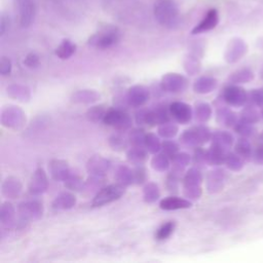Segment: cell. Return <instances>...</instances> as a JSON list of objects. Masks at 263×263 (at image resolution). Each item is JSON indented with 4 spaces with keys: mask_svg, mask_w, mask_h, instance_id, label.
<instances>
[{
    "mask_svg": "<svg viewBox=\"0 0 263 263\" xmlns=\"http://www.w3.org/2000/svg\"><path fill=\"white\" fill-rule=\"evenodd\" d=\"M153 13L156 21L165 27L172 28L178 22L179 11L173 0H156Z\"/></svg>",
    "mask_w": 263,
    "mask_h": 263,
    "instance_id": "cell-1",
    "label": "cell"
},
{
    "mask_svg": "<svg viewBox=\"0 0 263 263\" xmlns=\"http://www.w3.org/2000/svg\"><path fill=\"white\" fill-rule=\"evenodd\" d=\"M203 175L199 168H190L183 178V194L189 200H197L201 194Z\"/></svg>",
    "mask_w": 263,
    "mask_h": 263,
    "instance_id": "cell-2",
    "label": "cell"
},
{
    "mask_svg": "<svg viewBox=\"0 0 263 263\" xmlns=\"http://www.w3.org/2000/svg\"><path fill=\"white\" fill-rule=\"evenodd\" d=\"M212 139L211 130L203 125L187 129L181 135V142L188 147H199Z\"/></svg>",
    "mask_w": 263,
    "mask_h": 263,
    "instance_id": "cell-3",
    "label": "cell"
},
{
    "mask_svg": "<svg viewBox=\"0 0 263 263\" xmlns=\"http://www.w3.org/2000/svg\"><path fill=\"white\" fill-rule=\"evenodd\" d=\"M126 192V186L115 183L102 187L94 196L92 206L94 208L103 207L119 199Z\"/></svg>",
    "mask_w": 263,
    "mask_h": 263,
    "instance_id": "cell-4",
    "label": "cell"
},
{
    "mask_svg": "<svg viewBox=\"0 0 263 263\" xmlns=\"http://www.w3.org/2000/svg\"><path fill=\"white\" fill-rule=\"evenodd\" d=\"M0 117H2V124L4 127L14 131L23 129L27 120V116L24 110L15 105L6 106L2 110Z\"/></svg>",
    "mask_w": 263,
    "mask_h": 263,
    "instance_id": "cell-5",
    "label": "cell"
},
{
    "mask_svg": "<svg viewBox=\"0 0 263 263\" xmlns=\"http://www.w3.org/2000/svg\"><path fill=\"white\" fill-rule=\"evenodd\" d=\"M45 213L43 203L36 199H29L22 201L18 207V214L22 222H30L39 220Z\"/></svg>",
    "mask_w": 263,
    "mask_h": 263,
    "instance_id": "cell-6",
    "label": "cell"
},
{
    "mask_svg": "<svg viewBox=\"0 0 263 263\" xmlns=\"http://www.w3.org/2000/svg\"><path fill=\"white\" fill-rule=\"evenodd\" d=\"M103 123L106 126L112 127L119 132L128 131L132 128V118L124 110L120 109H109L107 110Z\"/></svg>",
    "mask_w": 263,
    "mask_h": 263,
    "instance_id": "cell-7",
    "label": "cell"
},
{
    "mask_svg": "<svg viewBox=\"0 0 263 263\" xmlns=\"http://www.w3.org/2000/svg\"><path fill=\"white\" fill-rule=\"evenodd\" d=\"M119 38L120 34L117 29H106L93 35L89 41V45L99 50H106L115 46Z\"/></svg>",
    "mask_w": 263,
    "mask_h": 263,
    "instance_id": "cell-8",
    "label": "cell"
},
{
    "mask_svg": "<svg viewBox=\"0 0 263 263\" xmlns=\"http://www.w3.org/2000/svg\"><path fill=\"white\" fill-rule=\"evenodd\" d=\"M161 89L168 93H182L187 89L188 82L185 76L179 73H167L161 77Z\"/></svg>",
    "mask_w": 263,
    "mask_h": 263,
    "instance_id": "cell-9",
    "label": "cell"
},
{
    "mask_svg": "<svg viewBox=\"0 0 263 263\" xmlns=\"http://www.w3.org/2000/svg\"><path fill=\"white\" fill-rule=\"evenodd\" d=\"M150 99V91L142 85H135L128 90L127 101L132 107H142Z\"/></svg>",
    "mask_w": 263,
    "mask_h": 263,
    "instance_id": "cell-10",
    "label": "cell"
},
{
    "mask_svg": "<svg viewBox=\"0 0 263 263\" xmlns=\"http://www.w3.org/2000/svg\"><path fill=\"white\" fill-rule=\"evenodd\" d=\"M249 95L245 91V89L236 86L231 85L227 87L223 92V99L224 101L233 107H241L248 101Z\"/></svg>",
    "mask_w": 263,
    "mask_h": 263,
    "instance_id": "cell-11",
    "label": "cell"
},
{
    "mask_svg": "<svg viewBox=\"0 0 263 263\" xmlns=\"http://www.w3.org/2000/svg\"><path fill=\"white\" fill-rule=\"evenodd\" d=\"M49 188V179L46 171L42 168H38L29 183V193L33 196L43 195Z\"/></svg>",
    "mask_w": 263,
    "mask_h": 263,
    "instance_id": "cell-12",
    "label": "cell"
},
{
    "mask_svg": "<svg viewBox=\"0 0 263 263\" xmlns=\"http://www.w3.org/2000/svg\"><path fill=\"white\" fill-rule=\"evenodd\" d=\"M169 109L172 117L179 124L186 125L192 119L193 111L191 106L187 103L176 101L170 105Z\"/></svg>",
    "mask_w": 263,
    "mask_h": 263,
    "instance_id": "cell-13",
    "label": "cell"
},
{
    "mask_svg": "<svg viewBox=\"0 0 263 263\" xmlns=\"http://www.w3.org/2000/svg\"><path fill=\"white\" fill-rule=\"evenodd\" d=\"M20 24L23 28H28L34 21L35 18V5L33 0H17Z\"/></svg>",
    "mask_w": 263,
    "mask_h": 263,
    "instance_id": "cell-14",
    "label": "cell"
},
{
    "mask_svg": "<svg viewBox=\"0 0 263 263\" xmlns=\"http://www.w3.org/2000/svg\"><path fill=\"white\" fill-rule=\"evenodd\" d=\"M110 168L111 161L101 155H94L87 163V171L91 176L104 177Z\"/></svg>",
    "mask_w": 263,
    "mask_h": 263,
    "instance_id": "cell-15",
    "label": "cell"
},
{
    "mask_svg": "<svg viewBox=\"0 0 263 263\" xmlns=\"http://www.w3.org/2000/svg\"><path fill=\"white\" fill-rule=\"evenodd\" d=\"M247 45L245 44L244 41L239 38H234L232 39L226 51H225V60L227 63H235L238 60H240L245 54L247 53Z\"/></svg>",
    "mask_w": 263,
    "mask_h": 263,
    "instance_id": "cell-16",
    "label": "cell"
},
{
    "mask_svg": "<svg viewBox=\"0 0 263 263\" xmlns=\"http://www.w3.org/2000/svg\"><path fill=\"white\" fill-rule=\"evenodd\" d=\"M49 170L52 178L58 182H64L71 172L68 161L60 158L52 159L49 166Z\"/></svg>",
    "mask_w": 263,
    "mask_h": 263,
    "instance_id": "cell-17",
    "label": "cell"
},
{
    "mask_svg": "<svg viewBox=\"0 0 263 263\" xmlns=\"http://www.w3.org/2000/svg\"><path fill=\"white\" fill-rule=\"evenodd\" d=\"M225 173L223 170L216 169L211 171L206 180V186L209 193H218L224 188Z\"/></svg>",
    "mask_w": 263,
    "mask_h": 263,
    "instance_id": "cell-18",
    "label": "cell"
},
{
    "mask_svg": "<svg viewBox=\"0 0 263 263\" xmlns=\"http://www.w3.org/2000/svg\"><path fill=\"white\" fill-rule=\"evenodd\" d=\"M218 23H219V14L217 10L215 9L210 10L205 16V18L200 21V23L192 29L191 34L196 35V34L211 31L218 25Z\"/></svg>",
    "mask_w": 263,
    "mask_h": 263,
    "instance_id": "cell-19",
    "label": "cell"
},
{
    "mask_svg": "<svg viewBox=\"0 0 263 263\" xmlns=\"http://www.w3.org/2000/svg\"><path fill=\"white\" fill-rule=\"evenodd\" d=\"M7 94L10 98L21 103H28L31 100V90L29 87L21 84H14L7 88Z\"/></svg>",
    "mask_w": 263,
    "mask_h": 263,
    "instance_id": "cell-20",
    "label": "cell"
},
{
    "mask_svg": "<svg viewBox=\"0 0 263 263\" xmlns=\"http://www.w3.org/2000/svg\"><path fill=\"white\" fill-rule=\"evenodd\" d=\"M3 194L8 198H17L23 191V184L20 179L16 177H8L2 186Z\"/></svg>",
    "mask_w": 263,
    "mask_h": 263,
    "instance_id": "cell-21",
    "label": "cell"
},
{
    "mask_svg": "<svg viewBox=\"0 0 263 263\" xmlns=\"http://www.w3.org/2000/svg\"><path fill=\"white\" fill-rule=\"evenodd\" d=\"M159 207L165 211H176V210H184L192 207L191 200L184 197L179 196H169L160 200Z\"/></svg>",
    "mask_w": 263,
    "mask_h": 263,
    "instance_id": "cell-22",
    "label": "cell"
},
{
    "mask_svg": "<svg viewBox=\"0 0 263 263\" xmlns=\"http://www.w3.org/2000/svg\"><path fill=\"white\" fill-rule=\"evenodd\" d=\"M101 95L95 90H79L72 94L71 102L80 105H90L98 102Z\"/></svg>",
    "mask_w": 263,
    "mask_h": 263,
    "instance_id": "cell-23",
    "label": "cell"
},
{
    "mask_svg": "<svg viewBox=\"0 0 263 263\" xmlns=\"http://www.w3.org/2000/svg\"><path fill=\"white\" fill-rule=\"evenodd\" d=\"M217 86H218V82L216 78L211 76H201V77H198L193 83L192 89H193V92L196 94L206 95L215 91Z\"/></svg>",
    "mask_w": 263,
    "mask_h": 263,
    "instance_id": "cell-24",
    "label": "cell"
},
{
    "mask_svg": "<svg viewBox=\"0 0 263 263\" xmlns=\"http://www.w3.org/2000/svg\"><path fill=\"white\" fill-rule=\"evenodd\" d=\"M76 201H77L76 196L73 193L65 191V192H61L55 197V199L53 200L52 207L54 210L66 211L74 208L76 205Z\"/></svg>",
    "mask_w": 263,
    "mask_h": 263,
    "instance_id": "cell-25",
    "label": "cell"
},
{
    "mask_svg": "<svg viewBox=\"0 0 263 263\" xmlns=\"http://www.w3.org/2000/svg\"><path fill=\"white\" fill-rule=\"evenodd\" d=\"M0 222L5 227H12L16 222V209L10 201H5L0 208Z\"/></svg>",
    "mask_w": 263,
    "mask_h": 263,
    "instance_id": "cell-26",
    "label": "cell"
},
{
    "mask_svg": "<svg viewBox=\"0 0 263 263\" xmlns=\"http://www.w3.org/2000/svg\"><path fill=\"white\" fill-rule=\"evenodd\" d=\"M212 144L218 146L226 151L233 145L234 139L233 136L226 131H216L212 134Z\"/></svg>",
    "mask_w": 263,
    "mask_h": 263,
    "instance_id": "cell-27",
    "label": "cell"
},
{
    "mask_svg": "<svg viewBox=\"0 0 263 263\" xmlns=\"http://www.w3.org/2000/svg\"><path fill=\"white\" fill-rule=\"evenodd\" d=\"M227 153L226 150L212 144L210 149L207 150V164L210 166H220L224 164Z\"/></svg>",
    "mask_w": 263,
    "mask_h": 263,
    "instance_id": "cell-28",
    "label": "cell"
},
{
    "mask_svg": "<svg viewBox=\"0 0 263 263\" xmlns=\"http://www.w3.org/2000/svg\"><path fill=\"white\" fill-rule=\"evenodd\" d=\"M216 118L220 125L227 127V128L234 127L235 124L237 123L236 114L227 107H220L217 110Z\"/></svg>",
    "mask_w": 263,
    "mask_h": 263,
    "instance_id": "cell-29",
    "label": "cell"
},
{
    "mask_svg": "<svg viewBox=\"0 0 263 263\" xmlns=\"http://www.w3.org/2000/svg\"><path fill=\"white\" fill-rule=\"evenodd\" d=\"M115 179L117 183L124 186H130L135 184V177H134V170L130 169L128 166H119L115 173Z\"/></svg>",
    "mask_w": 263,
    "mask_h": 263,
    "instance_id": "cell-30",
    "label": "cell"
},
{
    "mask_svg": "<svg viewBox=\"0 0 263 263\" xmlns=\"http://www.w3.org/2000/svg\"><path fill=\"white\" fill-rule=\"evenodd\" d=\"M147 150L145 147H140V146H133L130 148L127 152V158L128 160L135 165H143L147 158Z\"/></svg>",
    "mask_w": 263,
    "mask_h": 263,
    "instance_id": "cell-31",
    "label": "cell"
},
{
    "mask_svg": "<svg viewBox=\"0 0 263 263\" xmlns=\"http://www.w3.org/2000/svg\"><path fill=\"white\" fill-rule=\"evenodd\" d=\"M76 52V45L69 39H64L56 50V56L61 60H68Z\"/></svg>",
    "mask_w": 263,
    "mask_h": 263,
    "instance_id": "cell-32",
    "label": "cell"
},
{
    "mask_svg": "<svg viewBox=\"0 0 263 263\" xmlns=\"http://www.w3.org/2000/svg\"><path fill=\"white\" fill-rule=\"evenodd\" d=\"M160 197V190L156 183L148 182L143 187V199L147 204H153Z\"/></svg>",
    "mask_w": 263,
    "mask_h": 263,
    "instance_id": "cell-33",
    "label": "cell"
},
{
    "mask_svg": "<svg viewBox=\"0 0 263 263\" xmlns=\"http://www.w3.org/2000/svg\"><path fill=\"white\" fill-rule=\"evenodd\" d=\"M212 114H213V110L210 104L205 102H200L196 104L194 109V116L198 123L205 124L209 122L210 118L212 117Z\"/></svg>",
    "mask_w": 263,
    "mask_h": 263,
    "instance_id": "cell-34",
    "label": "cell"
},
{
    "mask_svg": "<svg viewBox=\"0 0 263 263\" xmlns=\"http://www.w3.org/2000/svg\"><path fill=\"white\" fill-rule=\"evenodd\" d=\"M253 78H254L253 71L248 68H242L233 72L229 77V82L232 85H240V84H248Z\"/></svg>",
    "mask_w": 263,
    "mask_h": 263,
    "instance_id": "cell-35",
    "label": "cell"
},
{
    "mask_svg": "<svg viewBox=\"0 0 263 263\" xmlns=\"http://www.w3.org/2000/svg\"><path fill=\"white\" fill-rule=\"evenodd\" d=\"M183 66L186 73L191 76L198 74L201 69V64L199 59L193 55H188L185 57L183 61Z\"/></svg>",
    "mask_w": 263,
    "mask_h": 263,
    "instance_id": "cell-36",
    "label": "cell"
},
{
    "mask_svg": "<svg viewBox=\"0 0 263 263\" xmlns=\"http://www.w3.org/2000/svg\"><path fill=\"white\" fill-rule=\"evenodd\" d=\"M65 182V186L73 191H83L84 186H85V182L83 180V178L80 177V175L75 172L72 171L70 172L68 178L64 181Z\"/></svg>",
    "mask_w": 263,
    "mask_h": 263,
    "instance_id": "cell-37",
    "label": "cell"
},
{
    "mask_svg": "<svg viewBox=\"0 0 263 263\" xmlns=\"http://www.w3.org/2000/svg\"><path fill=\"white\" fill-rule=\"evenodd\" d=\"M224 164L232 172H239L244 168V158L235 152H228Z\"/></svg>",
    "mask_w": 263,
    "mask_h": 263,
    "instance_id": "cell-38",
    "label": "cell"
},
{
    "mask_svg": "<svg viewBox=\"0 0 263 263\" xmlns=\"http://www.w3.org/2000/svg\"><path fill=\"white\" fill-rule=\"evenodd\" d=\"M235 153H237L244 159H248L252 156V145L245 137L237 140L234 146Z\"/></svg>",
    "mask_w": 263,
    "mask_h": 263,
    "instance_id": "cell-39",
    "label": "cell"
},
{
    "mask_svg": "<svg viewBox=\"0 0 263 263\" xmlns=\"http://www.w3.org/2000/svg\"><path fill=\"white\" fill-rule=\"evenodd\" d=\"M190 160H191V157H190V155L188 153H186V152H178L172 158L173 170L182 174L184 169L190 164Z\"/></svg>",
    "mask_w": 263,
    "mask_h": 263,
    "instance_id": "cell-40",
    "label": "cell"
},
{
    "mask_svg": "<svg viewBox=\"0 0 263 263\" xmlns=\"http://www.w3.org/2000/svg\"><path fill=\"white\" fill-rule=\"evenodd\" d=\"M170 159L165 153L155 154L151 159V167L157 172H167L170 169Z\"/></svg>",
    "mask_w": 263,
    "mask_h": 263,
    "instance_id": "cell-41",
    "label": "cell"
},
{
    "mask_svg": "<svg viewBox=\"0 0 263 263\" xmlns=\"http://www.w3.org/2000/svg\"><path fill=\"white\" fill-rule=\"evenodd\" d=\"M106 112H107V109L105 108L104 105H96L88 109L86 116L89 122L99 123V122H103Z\"/></svg>",
    "mask_w": 263,
    "mask_h": 263,
    "instance_id": "cell-42",
    "label": "cell"
},
{
    "mask_svg": "<svg viewBox=\"0 0 263 263\" xmlns=\"http://www.w3.org/2000/svg\"><path fill=\"white\" fill-rule=\"evenodd\" d=\"M178 132H179L178 126L173 123H170V122L163 124V125L158 126V128H157L158 136L164 139H173L177 136Z\"/></svg>",
    "mask_w": 263,
    "mask_h": 263,
    "instance_id": "cell-43",
    "label": "cell"
},
{
    "mask_svg": "<svg viewBox=\"0 0 263 263\" xmlns=\"http://www.w3.org/2000/svg\"><path fill=\"white\" fill-rule=\"evenodd\" d=\"M144 147L146 148L148 153L156 154L161 149V143H160L159 138L153 133L146 134Z\"/></svg>",
    "mask_w": 263,
    "mask_h": 263,
    "instance_id": "cell-44",
    "label": "cell"
},
{
    "mask_svg": "<svg viewBox=\"0 0 263 263\" xmlns=\"http://www.w3.org/2000/svg\"><path fill=\"white\" fill-rule=\"evenodd\" d=\"M234 131L240 135L241 137H245V138H248L250 136H253L254 133H255V127L253 124H250L248 122H245L242 119H239L237 120V123L235 124V126L233 127Z\"/></svg>",
    "mask_w": 263,
    "mask_h": 263,
    "instance_id": "cell-45",
    "label": "cell"
},
{
    "mask_svg": "<svg viewBox=\"0 0 263 263\" xmlns=\"http://www.w3.org/2000/svg\"><path fill=\"white\" fill-rule=\"evenodd\" d=\"M176 227V223L174 221H168L166 223H164L156 231L155 237L157 240H165L167 238H169L172 233L174 232Z\"/></svg>",
    "mask_w": 263,
    "mask_h": 263,
    "instance_id": "cell-46",
    "label": "cell"
},
{
    "mask_svg": "<svg viewBox=\"0 0 263 263\" xmlns=\"http://www.w3.org/2000/svg\"><path fill=\"white\" fill-rule=\"evenodd\" d=\"M145 138H146V134L142 129H133L131 130L128 136L129 142L133 146H140V147H144Z\"/></svg>",
    "mask_w": 263,
    "mask_h": 263,
    "instance_id": "cell-47",
    "label": "cell"
},
{
    "mask_svg": "<svg viewBox=\"0 0 263 263\" xmlns=\"http://www.w3.org/2000/svg\"><path fill=\"white\" fill-rule=\"evenodd\" d=\"M129 140V139H128ZM128 140L125 138V136H123L122 134L119 133H116V134H113L110 138H109V145L110 147L113 149V150H116V151H122L124 150L125 148H127V145H128Z\"/></svg>",
    "mask_w": 263,
    "mask_h": 263,
    "instance_id": "cell-48",
    "label": "cell"
},
{
    "mask_svg": "<svg viewBox=\"0 0 263 263\" xmlns=\"http://www.w3.org/2000/svg\"><path fill=\"white\" fill-rule=\"evenodd\" d=\"M260 118V115L258 113V111L254 108V107H246L242 111H241V114H240V119L245 120V122H248L250 124H253L255 125Z\"/></svg>",
    "mask_w": 263,
    "mask_h": 263,
    "instance_id": "cell-49",
    "label": "cell"
},
{
    "mask_svg": "<svg viewBox=\"0 0 263 263\" xmlns=\"http://www.w3.org/2000/svg\"><path fill=\"white\" fill-rule=\"evenodd\" d=\"M161 150L171 159L179 152V145L173 140H165L161 143Z\"/></svg>",
    "mask_w": 263,
    "mask_h": 263,
    "instance_id": "cell-50",
    "label": "cell"
},
{
    "mask_svg": "<svg viewBox=\"0 0 263 263\" xmlns=\"http://www.w3.org/2000/svg\"><path fill=\"white\" fill-rule=\"evenodd\" d=\"M180 177H181V173L172 170V172L170 173V175L168 176V179H167V188L169 191L177 192Z\"/></svg>",
    "mask_w": 263,
    "mask_h": 263,
    "instance_id": "cell-51",
    "label": "cell"
},
{
    "mask_svg": "<svg viewBox=\"0 0 263 263\" xmlns=\"http://www.w3.org/2000/svg\"><path fill=\"white\" fill-rule=\"evenodd\" d=\"M134 177H135V184L142 185L147 179V172L143 165H139L134 169Z\"/></svg>",
    "mask_w": 263,
    "mask_h": 263,
    "instance_id": "cell-52",
    "label": "cell"
},
{
    "mask_svg": "<svg viewBox=\"0 0 263 263\" xmlns=\"http://www.w3.org/2000/svg\"><path fill=\"white\" fill-rule=\"evenodd\" d=\"M193 163L197 168H200L201 166L207 164V151L199 147H195L194 154H193Z\"/></svg>",
    "mask_w": 263,
    "mask_h": 263,
    "instance_id": "cell-53",
    "label": "cell"
},
{
    "mask_svg": "<svg viewBox=\"0 0 263 263\" xmlns=\"http://www.w3.org/2000/svg\"><path fill=\"white\" fill-rule=\"evenodd\" d=\"M248 100L255 106H263V91L253 90L250 93Z\"/></svg>",
    "mask_w": 263,
    "mask_h": 263,
    "instance_id": "cell-54",
    "label": "cell"
},
{
    "mask_svg": "<svg viewBox=\"0 0 263 263\" xmlns=\"http://www.w3.org/2000/svg\"><path fill=\"white\" fill-rule=\"evenodd\" d=\"M12 61L7 57H3L2 61H0V73L3 76H8L12 73Z\"/></svg>",
    "mask_w": 263,
    "mask_h": 263,
    "instance_id": "cell-55",
    "label": "cell"
},
{
    "mask_svg": "<svg viewBox=\"0 0 263 263\" xmlns=\"http://www.w3.org/2000/svg\"><path fill=\"white\" fill-rule=\"evenodd\" d=\"M24 65L28 68H31V69H35L37 68L39 65H41V59L39 57L36 55V54H29L26 56L25 60H24Z\"/></svg>",
    "mask_w": 263,
    "mask_h": 263,
    "instance_id": "cell-56",
    "label": "cell"
},
{
    "mask_svg": "<svg viewBox=\"0 0 263 263\" xmlns=\"http://www.w3.org/2000/svg\"><path fill=\"white\" fill-rule=\"evenodd\" d=\"M254 160L259 165H263V144L256 149L254 153Z\"/></svg>",
    "mask_w": 263,
    "mask_h": 263,
    "instance_id": "cell-57",
    "label": "cell"
},
{
    "mask_svg": "<svg viewBox=\"0 0 263 263\" xmlns=\"http://www.w3.org/2000/svg\"><path fill=\"white\" fill-rule=\"evenodd\" d=\"M9 28V18L6 16L2 17V22H0V35H5Z\"/></svg>",
    "mask_w": 263,
    "mask_h": 263,
    "instance_id": "cell-58",
    "label": "cell"
},
{
    "mask_svg": "<svg viewBox=\"0 0 263 263\" xmlns=\"http://www.w3.org/2000/svg\"><path fill=\"white\" fill-rule=\"evenodd\" d=\"M260 76H261V78L263 79V67H262V69H261V71H260Z\"/></svg>",
    "mask_w": 263,
    "mask_h": 263,
    "instance_id": "cell-59",
    "label": "cell"
},
{
    "mask_svg": "<svg viewBox=\"0 0 263 263\" xmlns=\"http://www.w3.org/2000/svg\"><path fill=\"white\" fill-rule=\"evenodd\" d=\"M261 114H262V117H263V109H262V113Z\"/></svg>",
    "mask_w": 263,
    "mask_h": 263,
    "instance_id": "cell-60",
    "label": "cell"
}]
</instances>
